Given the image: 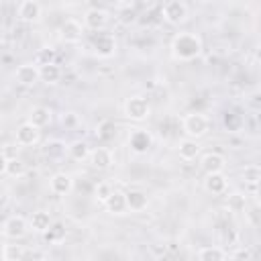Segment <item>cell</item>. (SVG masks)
<instances>
[{
  "mask_svg": "<svg viewBox=\"0 0 261 261\" xmlns=\"http://www.w3.org/2000/svg\"><path fill=\"white\" fill-rule=\"evenodd\" d=\"M202 53V39L196 33H177L171 41V55L177 61H192Z\"/></svg>",
  "mask_w": 261,
  "mask_h": 261,
  "instance_id": "obj_1",
  "label": "cell"
},
{
  "mask_svg": "<svg viewBox=\"0 0 261 261\" xmlns=\"http://www.w3.org/2000/svg\"><path fill=\"white\" fill-rule=\"evenodd\" d=\"M181 128L186 133V137H192V139H202L208 135L210 130V120L206 114L202 112H190L184 116L181 120Z\"/></svg>",
  "mask_w": 261,
  "mask_h": 261,
  "instance_id": "obj_2",
  "label": "cell"
},
{
  "mask_svg": "<svg viewBox=\"0 0 261 261\" xmlns=\"http://www.w3.org/2000/svg\"><path fill=\"white\" fill-rule=\"evenodd\" d=\"M122 112L128 120H135V122H141L145 118H149L151 114V104L145 96H130L124 100V106H122Z\"/></svg>",
  "mask_w": 261,
  "mask_h": 261,
  "instance_id": "obj_3",
  "label": "cell"
},
{
  "mask_svg": "<svg viewBox=\"0 0 261 261\" xmlns=\"http://www.w3.org/2000/svg\"><path fill=\"white\" fill-rule=\"evenodd\" d=\"M29 230H31L29 220H27L24 216H20V214L8 216V218L4 220V224H2V237L8 239V241H18V239L27 237Z\"/></svg>",
  "mask_w": 261,
  "mask_h": 261,
  "instance_id": "obj_4",
  "label": "cell"
},
{
  "mask_svg": "<svg viewBox=\"0 0 261 261\" xmlns=\"http://www.w3.org/2000/svg\"><path fill=\"white\" fill-rule=\"evenodd\" d=\"M161 14H163V20L177 27V24H184L188 20V6L181 2V0H167L161 8Z\"/></svg>",
  "mask_w": 261,
  "mask_h": 261,
  "instance_id": "obj_5",
  "label": "cell"
},
{
  "mask_svg": "<svg viewBox=\"0 0 261 261\" xmlns=\"http://www.w3.org/2000/svg\"><path fill=\"white\" fill-rule=\"evenodd\" d=\"M14 82L18 86H24V88H31L37 82H41V67H39V63H22V65H18L16 71H14Z\"/></svg>",
  "mask_w": 261,
  "mask_h": 261,
  "instance_id": "obj_6",
  "label": "cell"
},
{
  "mask_svg": "<svg viewBox=\"0 0 261 261\" xmlns=\"http://www.w3.org/2000/svg\"><path fill=\"white\" fill-rule=\"evenodd\" d=\"M151 147H153V135L145 128H133V133L128 135V149L135 155H145Z\"/></svg>",
  "mask_w": 261,
  "mask_h": 261,
  "instance_id": "obj_7",
  "label": "cell"
},
{
  "mask_svg": "<svg viewBox=\"0 0 261 261\" xmlns=\"http://www.w3.org/2000/svg\"><path fill=\"white\" fill-rule=\"evenodd\" d=\"M92 49L102 59L112 57L116 53V39H114V35H110V33H98L94 37V41H92Z\"/></svg>",
  "mask_w": 261,
  "mask_h": 261,
  "instance_id": "obj_8",
  "label": "cell"
},
{
  "mask_svg": "<svg viewBox=\"0 0 261 261\" xmlns=\"http://www.w3.org/2000/svg\"><path fill=\"white\" fill-rule=\"evenodd\" d=\"M39 139H41V128L39 126H35L33 122H22L18 128H16V133H14V141H16V145H20V147H33V145H37L39 143Z\"/></svg>",
  "mask_w": 261,
  "mask_h": 261,
  "instance_id": "obj_9",
  "label": "cell"
},
{
  "mask_svg": "<svg viewBox=\"0 0 261 261\" xmlns=\"http://www.w3.org/2000/svg\"><path fill=\"white\" fill-rule=\"evenodd\" d=\"M59 37H61L63 43H69V45L80 43L82 37H84V27H82V22H77L75 18L63 20L61 27H59Z\"/></svg>",
  "mask_w": 261,
  "mask_h": 261,
  "instance_id": "obj_10",
  "label": "cell"
},
{
  "mask_svg": "<svg viewBox=\"0 0 261 261\" xmlns=\"http://www.w3.org/2000/svg\"><path fill=\"white\" fill-rule=\"evenodd\" d=\"M18 20L27 22V24H33V22H39L41 20V14H43V8L37 0H22L18 4Z\"/></svg>",
  "mask_w": 261,
  "mask_h": 261,
  "instance_id": "obj_11",
  "label": "cell"
},
{
  "mask_svg": "<svg viewBox=\"0 0 261 261\" xmlns=\"http://www.w3.org/2000/svg\"><path fill=\"white\" fill-rule=\"evenodd\" d=\"M108 24V12L104 8H88L84 12V27L90 31H102Z\"/></svg>",
  "mask_w": 261,
  "mask_h": 261,
  "instance_id": "obj_12",
  "label": "cell"
},
{
  "mask_svg": "<svg viewBox=\"0 0 261 261\" xmlns=\"http://www.w3.org/2000/svg\"><path fill=\"white\" fill-rule=\"evenodd\" d=\"M112 163H114V155H112V151L108 147H96V149H92V153H90V165L94 169L106 171V169L112 167Z\"/></svg>",
  "mask_w": 261,
  "mask_h": 261,
  "instance_id": "obj_13",
  "label": "cell"
},
{
  "mask_svg": "<svg viewBox=\"0 0 261 261\" xmlns=\"http://www.w3.org/2000/svg\"><path fill=\"white\" fill-rule=\"evenodd\" d=\"M49 190L55 194V196H67L71 190H73V179L69 173L65 171H57L49 177Z\"/></svg>",
  "mask_w": 261,
  "mask_h": 261,
  "instance_id": "obj_14",
  "label": "cell"
},
{
  "mask_svg": "<svg viewBox=\"0 0 261 261\" xmlns=\"http://www.w3.org/2000/svg\"><path fill=\"white\" fill-rule=\"evenodd\" d=\"M204 190L212 196H222L226 190H228V179L222 171H216V173H206L204 177Z\"/></svg>",
  "mask_w": 261,
  "mask_h": 261,
  "instance_id": "obj_15",
  "label": "cell"
},
{
  "mask_svg": "<svg viewBox=\"0 0 261 261\" xmlns=\"http://www.w3.org/2000/svg\"><path fill=\"white\" fill-rule=\"evenodd\" d=\"M104 208L110 212V214H126L128 212V206H126V192H120V190H112V194L106 198L104 202Z\"/></svg>",
  "mask_w": 261,
  "mask_h": 261,
  "instance_id": "obj_16",
  "label": "cell"
},
{
  "mask_svg": "<svg viewBox=\"0 0 261 261\" xmlns=\"http://www.w3.org/2000/svg\"><path fill=\"white\" fill-rule=\"evenodd\" d=\"M2 175L4 177H12V179H18L27 173V165L16 159V157H8V155H2Z\"/></svg>",
  "mask_w": 261,
  "mask_h": 261,
  "instance_id": "obj_17",
  "label": "cell"
},
{
  "mask_svg": "<svg viewBox=\"0 0 261 261\" xmlns=\"http://www.w3.org/2000/svg\"><path fill=\"white\" fill-rule=\"evenodd\" d=\"M200 167H202L204 173L224 171V167H226V157H224L222 153H216V151L206 153V155L202 157V161H200Z\"/></svg>",
  "mask_w": 261,
  "mask_h": 261,
  "instance_id": "obj_18",
  "label": "cell"
},
{
  "mask_svg": "<svg viewBox=\"0 0 261 261\" xmlns=\"http://www.w3.org/2000/svg\"><path fill=\"white\" fill-rule=\"evenodd\" d=\"M51 224H53V218H51V214H49L47 210H35V212L29 216V226H31V230L37 232V234L47 232V230L51 228Z\"/></svg>",
  "mask_w": 261,
  "mask_h": 261,
  "instance_id": "obj_19",
  "label": "cell"
},
{
  "mask_svg": "<svg viewBox=\"0 0 261 261\" xmlns=\"http://www.w3.org/2000/svg\"><path fill=\"white\" fill-rule=\"evenodd\" d=\"M200 145H198V139H192V137H186L179 141L177 145V153L184 161H194L198 155H200Z\"/></svg>",
  "mask_w": 261,
  "mask_h": 261,
  "instance_id": "obj_20",
  "label": "cell"
},
{
  "mask_svg": "<svg viewBox=\"0 0 261 261\" xmlns=\"http://www.w3.org/2000/svg\"><path fill=\"white\" fill-rule=\"evenodd\" d=\"M126 206H128V212H143L149 206V198L143 190H128L126 192Z\"/></svg>",
  "mask_w": 261,
  "mask_h": 261,
  "instance_id": "obj_21",
  "label": "cell"
},
{
  "mask_svg": "<svg viewBox=\"0 0 261 261\" xmlns=\"http://www.w3.org/2000/svg\"><path fill=\"white\" fill-rule=\"evenodd\" d=\"M51 114L53 112L47 106H33L31 112H29V122H33L35 126L43 128V126H47L51 122Z\"/></svg>",
  "mask_w": 261,
  "mask_h": 261,
  "instance_id": "obj_22",
  "label": "cell"
},
{
  "mask_svg": "<svg viewBox=\"0 0 261 261\" xmlns=\"http://www.w3.org/2000/svg\"><path fill=\"white\" fill-rule=\"evenodd\" d=\"M90 153H92V149L86 141H73L67 145V155L73 161H86V159H90Z\"/></svg>",
  "mask_w": 261,
  "mask_h": 261,
  "instance_id": "obj_23",
  "label": "cell"
},
{
  "mask_svg": "<svg viewBox=\"0 0 261 261\" xmlns=\"http://www.w3.org/2000/svg\"><path fill=\"white\" fill-rule=\"evenodd\" d=\"M198 259L200 261H222L228 257V253L222 249V247H216V245H208V247H202L198 253Z\"/></svg>",
  "mask_w": 261,
  "mask_h": 261,
  "instance_id": "obj_24",
  "label": "cell"
},
{
  "mask_svg": "<svg viewBox=\"0 0 261 261\" xmlns=\"http://www.w3.org/2000/svg\"><path fill=\"white\" fill-rule=\"evenodd\" d=\"M41 67V82L47 84V86H53L61 80V69L57 63H45V65H39Z\"/></svg>",
  "mask_w": 261,
  "mask_h": 261,
  "instance_id": "obj_25",
  "label": "cell"
},
{
  "mask_svg": "<svg viewBox=\"0 0 261 261\" xmlns=\"http://www.w3.org/2000/svg\"><path fill=\"white\" fill-rule=\"evenodd\" d=\"M43 153H45V157H49V159H59V157H63V155L67 153V147H65L63 141H57V139H55V141L45 143Z\"/></svg>",
  "mask_w": 261,
  "mask_h": 261,
  "instance_id": "obj_26",
  "label": "cell"
},
{
  "mask_svg": "<svg viewBox=\"0 0 261 261\" xmlns=\"http://www.w3.org/2000/svg\"><path fill=\"white\" fill-rule=\"evenodd\" d=\"M226 208H228V212H232V214H241V212H245V208H247V196L241 194V192L230 194L228 200H226Z\"/></svg>",
  "mask_w": 261,
  "mask_h": 261,
  "instance_id": "obj_27",
  "label": "cell"
},
{
  "mask_svg": "<svg viewBox=\"0 0 261 261\" xmlns=\"http://www.w3.org/2000/svg\"><path fill=\"white\" fill-rule=\"evenodd\" d=\"M241 181H243V184H249V186L261 184V167H259V165H247V167L241 171Z\"/></svg>",
  "mask_w": 261,
  "mask_h": 261,
  "instance_id": "obj_28",
  "label": "cell"
},
{
  "mask_svg": "<svg viewBox=\"0 0 261 261\" xmlns=\"http://www.w3.org/2000/svg\"><path fill=\"white\" fill-rule=\"evenodd\" d=\"M43 239L49 243V245H57L65 239V228L61 224H51V228L47 232H43Z\"/></svg>",
  "mask_w": 261,
  "mask_h": 261,
  "instance_id": "obj_29",
  "label": "cell"
},
{
  "mask_svg": "<svg viewBox=\"0 0 261 261\" xmlns=\"http://www.w3.org/2000/svg\"><path fill=\"white\" fill-rule=\"evenodd\" d=\"M24 257H27V253L18 245H4L2 247V261H20Z\"/></svg>",
  "mask_w": 261,
  "mask_h": 261,
  "instance_id": "obj_30",
  "label": "cell"
},
{
  "mask_svg": "<svg viewBox=\"0 0 261 261\" xmlns=\"http://www.w3.org/2000/svg\"><path fill=\"white\" fill-rule=\"evenodd\" d=\"M114 135H116V126H114V122L104 120V122L98 124V137H100V139L110 141V139H114Z\"/></svg>",
  "mask_w": 261,
  "mask_h": 261,
  "instance_id": "obj_31",
  "label": "cell"
},
{
  "mask_svg": "<svg viewBox=\"0 0 261 261\" xmlns=\"http://www.w3.org/2000/svg\"><path fill=\"white\" fill-rule=\"evenodd\" d=\"M35 63H39V65H45V63H55V49H51V47L41 49V51L37 53V61H35Z\"/></svg>",
  "mask_w": 261,
  "mask_h": 261,
  "instance_id": "obj_32",
  "label": "cell"
},
{
  "mask_svg": "<svg viewBox=\"0 0 261 261\" xmlns=\"http://www.w3.org/2000/svg\"><path fill=\"white\" fill-rule=\"evenodd\" d=\"M112 194V186L110 184H106V181H100L98 186H96V190H94V196H96V200H100L102 204L106 202V198Z\"/></svg>",
  "mask_w": 261,
  "mask_h": 261,
  "instance_id": "obj_33",
  "label": "cell"
},
{
  "mask_svg": "<svg viewBox=\"0 0 261 261\" xmlns=\"http://www.w3.org/2000/svg\"><path fill=\"white\" fill-rule=\"evenodd\" d=\"M247 220H249V224L261 228V206H259V204H257V206H251V208L247 210Z\"/></svg>",
  "mask_w": 261,
  "mask_h": 261,
  "instance_id": "obj_34",
  "label": "cell"
},
{
  "mask_svg": "<svg viewBox=\"0 0 261 261\" xmlns=\"http://www.w3.org/2000/svg\"><path fill=\"white\" fill-rule=\"evenodd\" d=\"M135 16H137L135 8H133V6H126V8H124V10L120 12V22L128 24V22H133V20H135Z\"/></svg>",
  "mask_w": 261,
  "mask_h": 261,
  "instance_id": "obj_35",
  "label": "cell"
},
{
  "mask_svg": "<svg viewBox=\"0 0 261 261\" xmlns=\"http://www.w3.org/2000/svg\"><path fill=\"white\" fill-rule=\"evenodd\" d=\"M224 126H226L228 130H237V128H239V118H237L234 114H226V116H224Z\"/></svg>",
  "mask_w": 261,
  "mask_h": 261,
  "instance_id": "obj_36",
  "label": "cell"
},
{
  "mask_svg": "<svg viewBox=\"0 0 261 261\" xmlns=\"http://www.w3.org/2000/svg\"><path fill=\"white\" fill-rule=\"evenodd\" d=\"M230 257H232V259H251L253 253H251L249 249H237L234 253H230Z\"/></svg>",
  "mask_w": 261,
  "mask_h": 261,
  "instance_id": "obj_37",
  "label": "cell"
},
{
  "mask_svg": "<svg viewBox=\"0 0 261 261\" xmlns=\"http://www.w3.org/2000/svg\"><path fill=\"white\" fill-rule=\"evenodd\" d=\"M63 122H65V124H69V126H73V124L77 122V116H75V112H67V114L63 116Z\"/></svg>",
  "mask_w": 261,
  "mask_h": 261,
  "instance_id": "obj_38",
  "label": "cell"
},
{
  "mask_svg": "<svg viewBox=\"0 0 261 261\" xmlns=\"http://www.w3.org/2000/svg\"><path fill=\"white\" fill-rule=\"evenodd\" d=\"M255 59H257V61L261 63V45H259V47L255 49Z\"/></svg>",
  "mask_w": 261,
  "mask_h": 261,
  "instance_id": "obj_39",
  "label": "cell"
},
{
  "mask_svg": "<svg viewBox=\"0 0 261 261\" xmlns=\"http://www.w3.org/2000/svg\"><path fill=\"white\" fill-rule=\"evenodd\" d=\"M77 2H80V0H63V4H65V6H75Z\"/></svg>",
  "mask_w": 261,
  "mask_h": 261,
  "instance_id": "obj_40",
  "label": "cell"
},
{
  "mask_svg": "<svg viewBox=\"0 0 261 261\" xmlns=\"http://www.w3.org/2000/svg\"><path fill=\"white\" fill-rule=\"evenodd\" d=\"M257 124H259V128H261V112L257 114Z\"/></svg>",
  "mask_w": 261,
  "mask_h": 261,
  "instance_id": "obj_41",
  "label": "cell"
}]
</instances>
